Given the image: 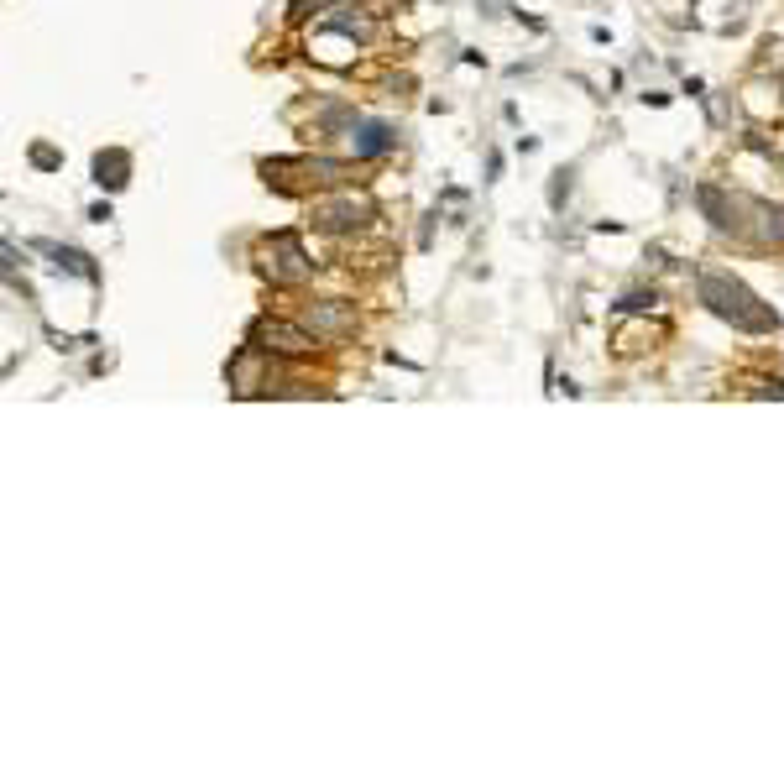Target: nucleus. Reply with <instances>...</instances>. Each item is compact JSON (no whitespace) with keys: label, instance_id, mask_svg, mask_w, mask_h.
Here are the masks:
<instances>
[{"label":"nucleus","instance_id":"nucleus-1","mask_svg":"<svg viewBox=\"0 0 784 784\" xmlns=\"http://www.w3.org/2000/svg\"><path fill=\"white\" fill-rule=\"evenodd\" d=\"M701 304L717 314V319H727L732 330H748V335L774 330V314L758 304V298L737 278H727V272H701Z\"/></svg>","mask_w":784,"mask_h":784},{"label":"nucleus","instance_id":"nucleus-2","mask_svg":"<svg viewBox=\"0 0 784 784\" xmlns=\"http://www.w3.org/2000/svg\"><path fill=\"white\" fill-rule=\"evenodd\" d=\"M257 257H262V272L272 283H304L309 272H314V262L304 257V246H298L293 236H272V241H262L257 246Z\"/></svg>","mask_w":784,"mask_h":784},{"label":"nucleus","instance_id":"nucleus-8","mask_svg":"<svg viewBox=\"0 0 784 784\" xmlns=\"http://www.w3.org/2000/svg\"><path fill=\"white\" fill-rule=\"evenodd\" d=\"M126 173H131V157H126V152H100V157H95V178L110 183V189H121Z\"/></svg>","mask_w":784,"mask_h":784},{"label":"nucleus","instance_id":"nucleus-9","mask_svg":"<svg viewBox=\"0 0 784 784\" xmlns=\"http://www.w3.org/2000/svg\"><path fill=\"white\" fill-rule=\"evenodd\" d=\"M319 6H330V0H293V16H309V11H319Z\"/></svg>","mask_w":784,"mask_h":784},{"label":"nucleus","instance_id":"nucleus-7","mask_svg":"<svg viewBox=\"0 0 784 784\" xmlns=\"http://www.w3.org/2000/svg\"><path fill=\"white\" fill-rule=\"evenodd\" d=\"M309 325H314V335H319V330H325V335H351V330H356V319H351V309L314 304V309H309Z\"/></svg>","mask_w":784,"mask_h":784},{"label":"nucleus","instance_id":"nucleus-3","mask_svg":"<svg viewBox=\"0 0 784 784\" xmlns=\"http://www.w3.org/2000/svg\"><path fill=\"white\" fill-rule=\"evenodd\" d=\"M314 335L298 330V325H283V319H262L257 330H251V351H267V356H309L314 351Z\"/></svg>","mask_w":784,"mask_h":784},{"label":"nucleus","instance_id":"nucleus-4","mask_svg":"<svg viewBox=\"0 0 784 784\" xmlns=\"http://www.w3.org/2000/svg\"><path fill=\"white\" fill-rule=\"evenodd\" d=\"M262 173H267V183H283V178H304V183H351L356 178V168H345V163H325V157H283V163H262Z\"/></svg>","mask_w":784,"mask_h":784},{"label":"nucleus","instance_id":"nucleus-5","mask_svg":"<svg viewBox=\"0 0 784 784\" xmlns=\"http://www.w3.org/2000/svg\"><path fill=\"white\" fill-rule=\"evenodd\" d=\"M361 220H372V204H361V199L314 204V225H319V230H356Z\"/></svg>","mask_w":784,"mask_h":784},{"label":"nucleus","instance_id":"nucleus-6","mask_svg":"<svg viewBox=\"0 0 784 784\" xmlns=\"http://www.w3.org/2000/svg\"><path fill=\"white\" fill-rule=\"evenodd\" d=\"M398 147V136H392V126H382V121H361L356 131H351V152L356 157H382V152H392Z\"/></svg>","mask_w":784,"mask_h":784}]
</instances>
